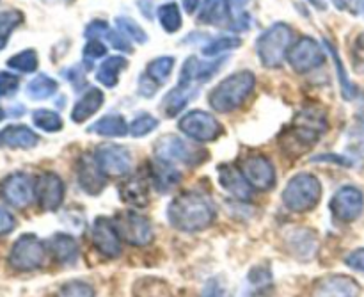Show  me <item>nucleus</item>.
Here are the masks:
<instances>
[{
  "label": "nucleus",
  "mask_w": 364,
  "mask_h": 297,
  "mask_svg": "<svg viewBox=\"0 0 364 297\" xmlns=\"http://www.w3.org/2000/svg\"><path fill=\"white\" fill-rule=\"evenodd\" d=\"M327 132V116L323 109L308 105L281 132V150L290 157H301L309 152Z\"/></svg>",
  "instance_id": "nucleus-1"
},
{
  "label": "nucleus",
  "mask_w": 364,
  "mask_h": 297,
  "mask_svg": "<svg viewBox=\"0 0 364 297\" xmlns=\"http://www.w3.org/2000/svg\"><path fill=\"white\" fill-rule=\"evenodd\" d=\"M215 207L201 192H183L167 207V219L171 226L180 231L194 234L203 231L215 221Z\"/></svg>",
  "instance_id": "nucleus-2"
},
{
  "label": "nucleus",
  "mask_w": 364,
  "mask_h": 297,
  "mask_svg": "<svg viewBox=\"0 0 364 297\" xmlns=\"http://www.w3.org/2000/svg\"><path fill=\"white\" fill-rule=\"evenodd\" d=\"M256 77L251 71H237L224 78L220 84L210 91L208 103L217 113H233L245 103V100L255 93Z\"/></svg>",
  "instance_id": "nucleus-3"
},
{
  "label": "nucleus",
  "mask_w": 364,
  "mask_h": 297,
  "mask_svg": "<svg viewBox=\"0 0 364 297\" xmlns=\"http://www.w3.org/2000/svg\"><path fill=\"white\" fill-rule=\"evenodd\" d=\"M284 207L295 214L311 212L322 199V184L311 173H299L290 178L281 194Z\"/></svg>",
  "instance_id": "nucleus-4"
},
{
  "label": "nucleus",
  "mask_w": 364,
  "mask_h": 297,
  "mask_svg": "<svg viewBox=\"0 0 364 297\" xmlns=\"http://www.w3.org/2000/svg\"><path fill=\"white\" fill-rule=\"evenodd\" d=\"M294 41V31L287 24H274L256 41V53L265 68H281Z\"/></svg>",
  "instance_id": "nucleus-5"
},
{
  "label": "nucleus",
  "mask_w": 364,
  "mask_h": 297,
  "mask_svg": "<svg viewBox=\"0 0 364 297\" xmlns=\"http://www.w3.org/2000/svg\"><path fill=\"white\" fill-rule=\"evenodd\" d=\"M156 159L166 160L169 164H183V166H198L205 162L208 152L191 145L178 135H162L155 142Z\"/></svg>",
  "instance_id": "nucleus-6"
},
{
  "label": "nucleus",
  "mask_w": 364,
  "mask_h": 297,
  "mask_svg": "<svg viewBox=\"0 0 364 297\" xmlns=\"http://www.w3.org/2000/svg\"><path fill=\"white\" fill-rule=\"evenodd\" d=\"M46 248L36 235L25 234L13 244L9 253V266L20 273H28L43 267Z\"/></svg>",
  "instance_id": "nucleus-7"
},
{
  "label": "nucleus",
  "mask_w": 364,
  "mask_h": 297,
  "mask_svg": "<svg viewBox=\"0 0 364 297\" xmlns=\"http://www.w3.org/2000/svg\"><path fill=\"white\" fill-rule=\"evenodd\" d=\"M178 128L196 142H212L219 139L224 132L219 120L205 110H191V113L183 114Z\"/></svg>",
  "instance_id": "nucleus-8"
},
{
  "label": "nucleus",
  "mask_w": 364,
  "mask_h": 297,
  "mask_svg": "<svg viewBox=\"0 0 364 297\" xmlns=\"http://www.w3.org/2000/svg\"><path fill=\"white\" fill-rule=\"evenodd\" d=\"M121 239L132 246H148L153 242V226L148 217L141 216L135 210H127V212L117 214L114 219Z\"/></svg>",
  "instance_id": "nucleus-9"
},
{
  "label": "nucleus",
  "mask_w": 364,
  "mask_h": 297,
  "mask_svg": "<svg viewBox=\"0 0 364 297\" xmlns=\"http://www.w3.org/2000/svg\"><path fill=\"white\" fill-rule=\"evenodd\" d=\"M288 61L297 73H309L326 63V52L316 39L302 36L288 52Z\"/></svg>",
  "instance_id": "nucleus-10"
},
{
  "label": "nucleus",
  "mask_w": 364,
  "mask_h": 297,
  "mask_svg": "<svg viewBox=\"0 0 364 297\" xmlns=\"http://www.w3.org/2000/svg\"><path fill=\"white\" fill-rule=\"evenodd\" d=\"M364 210V194L354 185H345L331 199V212L341 223H354Z\"/></svg>",
  "instance_id": "nucleus-11"
},
{
  "label": "nucleus",
  "mask_w": 364,
  "mask_h": 297,
  "mask_svg": "<svg viewBox=\"0 0 364 297\" xmlns=\"http://www.w3.org/2000/svg\"><path fill=\"white\" fill-rule=\"evenodd\" d=\"M36 196V182L25 173H13L0 184V198L14 209H25Z\"/></svg>",
  "instance_id": "nucleus-12"
},
{
  "label": "nucleus",
  "mask_w": 364,
  "mask_h": 297,
  "mask_svg": "<svg viewBox=\"0 0 364 297\" xmlns=\"http://www.w3.org/2000/svg\"><path fill=\"white\" fill-rule=\"evenodd\" d=\"M92 244L96 251L105 259H117L121 255V235L117 231L112 219L105 216H98L92 223Z\"/></svg>",
  "instance_id": "nucleus-13"
},
{
  "label": "nucleus",
  "mask_w": 364,
  "mask_h": 297,
  "mask_svg": "<svg viewBox=\"0 0 364 297\" xmlns=\"http://www.w3.org/2000/svg\"><path fill=\"white\" fill-rule=\"evenodd\" d=\"M95 159L107 177H123L132 167L130 150L121 145H102L95 152Z\"/></svg>",
  "instance_id": "nucleus-14"
},
{
  "label": "nucleus",
  "mask_w": 364,
  "mask_h": 297,
  "mask_svg": "<svg viewBox=\"0 0 364 297\" xmlns=\"http://www.w3.org/2000/svg\"><path fill=\"white\" fill-rule=\"evenodd\" d=\"M242 173L249 180V184L258 191H270L276 185V167L265 155H252L242 160Z\"/></svg>",
  "instance_id": "nucleus-15"
},
{
  "label": "nucleus",
  "mask_w": 364,
  "mask_h": 297,
  "mask_svg": "<svg viewBox=\"0 0 364 297\" xmlns=\"http://www.w3.org/2000/svg\"><path fill=\"white\" fill-rule=\"evenodd\" d=\"M64 182L55 173H43L36 178V199L46 212H55L64 202Z\"/></svg>",
  "instance_id": "nucleus-16"
},
{
  "label": "nucleus",
  "mask_w": 364,
  "mask_h": 297,
  "mask_svg": "<svg viewBox=\"0 0 364 297\" xmlns=\"http://www.w3.org/2000/svg\"><path fill=\"white\" fill-rule=\"evenodd\" d=\"M309 297H361V287L358 281L345 274L323 276L313 285Z\"/></svg>",
  "instance_id": "nucleus-17"
},
{
  "label": "nucleus",
  "mask_w": 364,
  "mask_h": 297,
  "mask_svg": "<svg viewBox=\"0 0 364 297\" xmlns=\"http://www.w3.org/2000/svg\"><path fill=\"white\" fill-rule=\"evenodd\" d=\"M77 180L78 185L84 192L87 194L96 196L105 189L107 184V174L100 170L98 162H96L95 157L87 155L85 153L80 160H78L77 166Z\"/></svg>",
  "instance_id": "nucleus-18"
},
{
  "label": "nucleus",
  "mask_w": 364,
  "mask_h": 297,
  "mask_svg": "<svg viewBox=\"0 0 364 297\" xmlns=\"http://www.w3.org/2000/svg\"><path fill=\"white\" fill-rule=\"evenodd\" d=\"M224 64V59H212V61H203L198 57H188L181 66L180 75V84L183 85H194L196 82H206L212 78L220 66Z\"/></svg>",
  "instance_id": "nucleus-19"
},
{
  "label": "nucleus",
  "mask_w": 364,
  "mask_h": 297,
  "mask_svg": "<svg viewBox=\"0 0 364 297\" xmlns=\"http://www.w3.org/2000/svg\"><path fill=\"white\" fill-rule=\"evenodd\" d=\"M219 182L224 191L233 194L238 202H249L252 198V185L238 166L223 164L219 167Z\"/></svg>",
  "instance_id": "nucleus-20"
},
{
  "label": "nucleus",
  "mask_w": 364,
  "mask_h": 297,
  "mask_svg": "<svg viewBox=\"0 0 364 297\" xmlns=\"http://www.w3.org/2000/svg\"><path fill=\"white\" fill-rule=\"evenodd\" d=\"M38 142V134L25 125H9L0 130V148L31 150Z\"/></svg>",
  "instance_id": "nucleus-21"
},
{
  "label": "nucleus",
  "mask_w": 364,
  "mask_h": 297,
  "mask_svg": "<svg viewBox=\"0 0 364 297\" xmlns=\"http://www.w3.org/2000/svg\"><path fill=\"white\" fill-rule=\"evenodd\" d=\"M149 174H151V182L159 192L173 191L181 182V173L174 167V164L160 159H155L149 164Z\"/></svg>",
  "instance_id": "nucleus-22"
},
{
  "label": "nucleus",
  "mask_w": 364,
  "mask_h": 297,
  "mask_svg": "<svg viewBox=\"0 0 364 297\" xmlns=\"http://www.w3.org/2000/svg\"><path fill=\"white\" fill-rule=\"evenodd\" d=\"M103 102H105L103 93L100 91L98 88H89L87 91L78 98V102L75 103L73 110H71V120H73L75 123H84L85 120L95 116V114L102 109Z\"/></svg>",
  "instance_id": "nucleus-23"
},
{
  "label": "nucleus",
  "mask_w": 364,
  "mask_h": 297,
  "mask_svg": "<svg viewBox=\"0 0 364 297\" xmlns=\"http://www.w3.org/2000/svg\"><path fill=\"white\" fill-rule=\"evenodd\" d=\"M50 251H52L53 259L63 266H75L80 255L77 241L68 234H55L50 239Z\"/></svg>",
  "instance_id": "nucleus-24"
},
{
  "label": "nucleus",
  "mask_w": 364,
  "mask_h": 297,
  "mask_svg": "<svg viewBox=\"0 0 364 297\" xmlns=\"http://www.w3.org/2000/svg\"><path fill=\"white\" fill-rule=\"evenodd\" d=\"M119 198L134 207H146L149 203V184L142 177H132L119 185Z\"/></svg>",
  "instance_id": "nucleus-25"
},
{
  "label": "nucleus",
  "mask_w": 364,
  "mask_h": 297,
  "mask_svg": "<svg viewBox=\"0 0 364 297\" xmlns=\"http://www.w3.org/2000/svg\"><path fill=\"white\" fill-rule=\"evenodd\" d=\"M199 93V88L194 85H183L178 84L173 91H169L164 98V113L167 118H176L180 116L181 110L188 105L192 98Z\"/></svg>",
  "instance_id": "nucleus-26"
},
{
  "label": "nucleus",
  "mask_w": 364,
  "mask_h": 297,
  "mask_svg": "<svg viewBox=\"0 0 364 297\" xmlns=\"http://www.w3.org/2000/svg\"><path fill=\"white\" fill-rule=\"evenodd\" d=\"M230 0H205L199 9V21L206 25H224L230 20Z\"/></svg>",
  "instance_id": "nucleus-27"
},
{
  "label": "nucleus",
  "mask_w": 364,
  "mask_h": 297,
  "mask_svg": "<svg viewBox=\"0 0 364 297\" xmlns=\"http://www.w3.org/2000/svg\"><path fill=\"white\" fill-rule=\"evenodd\" d=\"M128 66L127 59L121 56H112L107 57L102 64L96 70V80L103 85V88H116L117 82H119L121 71Z\"/></svg>",
  "instance_id": "nucleus-28"
},
{
  "label": "nucleus",
  "mask_w": 364,
  "mask_h": 297,
  "mask_svg": "<svg viewBox=\"0 0 364 297\" xmlns=\"http://www.w3.org/2000/svg\"><path fill=\"white\" fill-rule=\"evenodd\" d=\"M89 132L103 135V137H124L127 134H130V127H128L123 116L109 114V116H103L102 120L92 123L89 127Z\"/></svg>",
  "instance_id": "nucleus-29"
},
{
  "label": "nucleus",
  "mask_w": 364,
  "mask_h": 297,
  "mask_svg": "<svg viewBox=\"0 0 364 297\" xmlns=\"http://www.w3.org/2000/svg\"><path fill=\"white\" fill-rule=\"evenodd\" d=\"M247 296L245 297H267L269 291L272 288V274L270 267L258 266L251 269L247 278Z\"/></svg>",
  "instance_id": "nucleus-30"
},
{
  "label": "nucleus",
  "mask_w": 364,
  "mask_h": 297,
  "mask_svg": "<svg viewBox=\"0 0 364 297\" xmlns=\"http://www.w3.org/2000/svg\"><path fill=\"white\" fill-rule=\"evenodd\" d=\"M288 246L294 249L295 256H301L302 260H309V256L315 255L316 237L315 234L308 230H297L288 239Z\"/></svg>",
  "instance_id": "nucleus-31"
},
{
  "label": "nucleus",
  "mask_w": 364,
  "mask_h": 297,
  "mask_svg": "<svg viewBox=\"0 0 364 297\" xmlns=\"http://www.w3.org/2000/svg\"><path fill=\"white\" fill-rule=\"evenodd\" d=\"M57 88H59V84L55 82V78L39 73L27 84V96L32 100H46L55 95Z\"/></svg>",
  "instance_id": "nucleus-32"
},
{
  "label": "nucleus",
  "mask_w": 364,
  "mask_h": 297,
  "mask_svg": "<svg viewBox=\"0 0 364 297\" xmlns=\"http://www.w3.org/2000/svg\"><path fill=\"white\" fill-rule=\"evenodd\" d=\"M156 16H159V21L164 27V31L169 32V34H174V32L180 31L181 24H183L180 7L174 2H167L164 6H160L159 11H156Z\"/></svg>",
  "instance_id": "nucleus-33"
},
{
  "label": "nucleus",
  "mask_w": 364,
  "mask_h": 297,
  "mask_svg": "<svg viewBox=\"0 0 364 297\" xmlns=\"http://www.w3.org/2000/svg\"><path fill=\"white\" fill-rule=\"evenodd\" d=\"M32 123L34 127H38L39 130L43 132H59L63 130V118L55 113V110H48V109H38L32 113Z\"/></svg>",
  "instance_id": "nucleus-34"
},
{
  "label": "nucleus",
  "mask_w": 364,
  "mask_h": 297,
  "mask_svg": "<svg viewBox=\"0 0 364 297\" xmlns=\"http://www.w3.org/2000/svg\"><path fill=\"white\" fill-rule=\"evenodd\" d=\"M23 21V14L16 9L0 11V50L6 48L14 28Z\"/></svg>",
  "instance_id": "nucleus-35"
},
{
  "label": "nucleus",
  "mask_w": 364,
  "mask_h": 297,
  "mask_svg": "<svg viewBox=\"0 0 364 297\" xmlns=\"http://www.w3.org/2000/svg\"><path fill=\"white\" fill-rule=\"evenodd\" d=\"M38 53L31 48L16 53V56H13L7 61V66H9L11 70L18 71V73H34V71L38 70Z\"/></svg>",
  "instance_id": "nucleus-36"
},
{
  "label": "nucleus",
  "mask_w": 364,
  "mask_h": 297,
  "mask_svg": "<svg viewBox=\"0 0 364 297\" xmlns=\"http://www.w3.org/2000/svg\"><path fill=\"white\" fill-rule=\"evenodd\" d=\"M326 50L331 53V56H333L334 64H336L338 80H340V88H341V93H343V98L345 100H352V98H354V85H352L350 78H348L347 71H345L343 63H341V61H340V56H338L336 46H334L333 43L326 41Z\"/></svg>",
  "instance_id": "nucleus-37"
},
{
  "label": "nucleus",
  "mask_w": 364,
  "mask_h": 297,
  "mask_svg": "<svg viewBox=\"0 0 364 297\" xmlns=\"http://www.w3.org/2000/svg\"><path fill=\"white\" fill-rule=\"evenodd\" d=\"M174 68V57H159V59H153L151 63L148 64V68H146V73L149 75V77L153 78V80H156L159 84H162V82H166L167 78L171 77V71H173Z\"/></svg>",
  "instance_id": "nucleus-38"
},
{
  "label": "nucleus",
  "mask_w": 364,
  "mask_h": 297,
  "mask_svg": "<svg viewBox=\"0 0 364 297\" xmlns=\"http://www.w3.org/2000/svg\"><path fill=\"white\" fill-rule=\"evenodd\" d=\"M116 25H117V28H119V31L127 36V38L134 39L135 43H141L142 45V43L148 41V34L144 32V28H142L137 21L132 20V18L119 16L116 20Z\"/></svg>",
  "instance_id": "nucleus-39"
},
{
  "label": "nucleus",
  "mask_w": 364,
  "mask_h": 297,
  "mask_svg": "<svg viewBox=\"0 0 364 297\" xmlns=\"http://www.w3.org/2000/svg\"><path fill=\"white\" fill-rule=\"evenodd\" d=\"M242 45V41L238 38H233V36H223V38H217L213 41H210L208 45L203 48V53L206 57H215L219 53L228 52V50L238 48Z\"/></svg>",
  "instance_id": "nucleus-40"
},
{
  "label": "nucleus",
  "mask_w": 364,
  "mask_h": 297,
  "mask_svg": "<svg viewBox=\"0 0 364 297\" xmlns=\"http://www.w3.org/2000/svg\"><path fill=\"white\" fill-rule=\"evenodd\" d=\"M55 297H95V288L85 281L73 280L64 283Z\"/></svg>",
  "instance_id": "nucleus-41"
},
{
  "label": "nucleus",
  "mask_w": 364,
  "mask_h": 297,
  "mask_svg": "<svg viewBox=\"0 0 364 297\" xmlns=\"http://www.w3.org/2000/svg\"><path fill=\"white\" fill-rule=\"evenodd\" d=\"M156 127H159V120L156 118H153L151 114H141V116H137L132 121L130 135H134V137H146Z\"/></svg>",
  "instance_id": "nucleus-42"
},
{
  "label": "nucleus",
  "mask_w": 364,
  "mask_h": 297,
  "mask_svg": "<svg viewBox=\"0 0 364 297\" xmlns=\"http://www.w3.org/2000/svg\"><path fill=\"white\" fill-rule=\"evenodd\" d=\"M107 56V46L103 45L100 39H89L87 43H85L84 50H82V57H84V61L87 64H92L95 61L102 59V57Z\"/></svg>",
  "instance_id": "nucleus-43"
},
{
  "label": "nucleus",
  "mask_w": 364,
  "mask_h": 297,
  "mask_svg": "<svg viewBox=\"0 0 364 297\" xmlns=\"http://www.w3.org/2000/svg\"><path fill=\"white\" fill-rule=\"evenodd\" d=\"M20 88V78L9 71H0V98H9Z\"/></svg>",
  "instance_id": "nucleus-44"
},
{
  "label": "nucleus",
  "mask_w": 364,
  "mask_h": 297,
  "mask_svg": "<svg viewBox=\"0 0 364 297\" xmlns=\"http://www.w3.org/2000/svg\"><path fill=\"white\" fill-rule=\"evenodd\" d=\"M201 297H228L226 287H224V283L220 281V278L210 280L208 283L205 285V288H203Z\"/></svg>",
  "instance_id": "nucleus-45"
},
{
  "label": "nucleus",
  "mask_w": 364,
  "mask_h": 297,
  "mask_svg": "<svg viewBox=\"0 0 364 297\" xmlns=\"http://www.w3.org/2000/svg\"><path fill=\"white\" fill-rule=\"evenodd\" d=\"M109 25H107V21L103 20H95L91 21V24L85 27V38L87 39H98L100 36H107V32H109Z\"/></svg>",
  "instance_id": "nucleus-46"
},
{
  "label": "nucleus",
  "mask_w": 364,
  "mask_h": 297,
  "mask_svg": "<svg viewBox=\"0 0 364 297\" xmlns=\"http://www.w3.org/2000/svg\"><path fill=\"white\" fill-rule=\"evenodd\" d=\"M159 82L153 80L151 77H149L148 73L144 71V75L142 77H139V93H141L142 96H153L156 91H159Z\"/></svg>",
  "instance_id": "nucleus-47"
},
{
  "label": "nucleus",
  "mask_w": 364,
  "mask_h": 297,
  "mask_svg": "<svg viewBox=\"0 0 364 297\" xmlns=\"http://www.w3.org/2000/svg\"><path fill=\"white\" fill-rule=\"evenodd\" d=\"M107 39L112 43L114 48L123 50V52H132L130 43H128L127 36H124L121 31H109V32H107Z\"/></svg>",
  "instance_id": "nucleus-48"
},
{
  "label": "nucleus",
  "mask_w": 364,
  "mask_h": 297,
  "mask_svg": "<svg viewBox=\"0 0 364 297\" xmlns=\"http://www.w3.org/2000/svg\"><path fill=\"white\" fill-rule=\"evenodd\" d=\"M345 264H347L350 269L359 271V273L364 274V249H355L350 255L345 259Z\"/></svg>",
  "instance_id": "nucleus-49"
},
{
  "label": "nucleus",
  "mask_w": 364,
  "mask_h": 297,
  "mask_svg": "<svg viewBox=\"0 0 364 297\" xmlns=\"http://www.w3.org/2000/svg\"><path fill=\"white\" fill-rule=\"evenodd\" d=\"M14 224H16V221L11 216V212H7L4 207H0V237L11 234L14 230Z\"/></svg>",
  "instance_id": "nucleus-50"
},
{
  "label": "nucleus",
  "mask_w": 364,
  "mask_h": 297,
  "mask_svg": "<svg viewBox=\"0 0 364 297\" xmlns=\"http://www.w3.org/2000/svg\"><path fill=\"white\" fill-rule=\"evenodd\" d=\"M156 283L159 281L156 280H151V285H146V280L139 281V287L146 288L148 291V296L142 294V296H137V297H166V291H164V287H156Z\"/></svg>",
  "instance_id": "nucleus-51"
},
{
  "label": "nucleus",
  "mask_w": 364,
  "mask_h": 297,
  "mask_svg": "<svg viewBox=\"0 0 364 297\" xmlns=\"http://www.w3.org/2000/svg\"><path fill=\"white\" fill-rule=\"evenodd\" d=\"M348 6H350L352 13L358 14V16H364V0H350Z\"/></svg>",
  "instance_id": "nucleus-52"
},
{
  "label": "nucleus",
  "mask_w": 364,
  "mask_h": 297,
  "mask_svg": "<svg viewBox=\"0 0 364 297\" xmlns=\"http://www.w3.org/2000/svg\"><path fill=\"white\" fill-rule=\"evenodd\" d=\"M181 4H183V9L187 13H194L199 4H201V0H181Z\"/></svg>",
  "instance_id": "nucleus-53"
},
{
  "label": "nucleus",
  "mask_w": 364,
  "mask_h": 297,
  "mask_svg": "<svg viewBox=\"0 0 364 297\" xmlns=\"http://www.w3.org/2000/svg\"><path fill=\"white\" fill-rule=\"evenodd\" d=\"M309 2L313 4V6L316 7V9H320V11H323L327 7V4H326V0H309Z\"/></svg>",
  "instance_id": "nucleus-54"
},
{
  "label": "nucleus",
  "mask_w": 364,
  "mask_h": 297,
  "mask_svg": "<svg viewBox=\"0 0 364 297\" xmlns=\"http://www.w3.org/2000/svg\"><path fill=\"white\" fill-rule=\"evenodd\" d=\"M333 2L338 9H345L347 7V0H333Z\"/></svg>",
  "instance_id": "nucleus-55"
},
{
  "label": "nucleus",
  "mask_w": 364,
  "mask_h": 297,
  "mask_svg": "<svg viewBox=\"0 0 364 297\" xmlns=\"http://www.w3.org/2000/svg\"><path fill=\"white\" fill-rule=\"evenodd\" d=\"M4 118H6V114H4V110H2V109H0V121H2V120H4Z\"/></svg>",
  "instance_id": "nucleus-56"
}]
</instances>
